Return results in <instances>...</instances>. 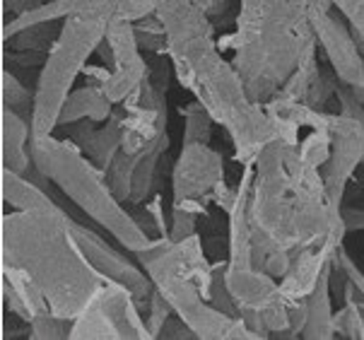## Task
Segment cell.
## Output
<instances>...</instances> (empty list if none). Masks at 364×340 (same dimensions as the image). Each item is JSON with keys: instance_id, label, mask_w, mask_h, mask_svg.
<instances>
[{"instance_id": "1", "label": "cell", "mask_w": 364, "mask_h": 340, "mask_svg": "<svg viewBox=\"0 0 364 340\" xmlns=\"http://www.w3.org/2000/svg\"><path fill=\"white\" fill-rule=\"evenodd\" d=\"M157 15L166 29V55L174 65L176 83L193 92L215 123L230 133L239 162L254 164L277 133L263 104L251 99L234 63L225 60L215 41L213 20L196 8L193 0H166Z\"/></svg>"}, {"instance_id": "2", "label": "cell", "mask_w": 364, "mask_h": 340, "mask_svg": "<svg viewBox=\"0 0 364 340\" xmlns=\"http://www.w3.org/2000/svg\"><path fill=\"white\" fill-rule=\"evenodd\" d=\"M254 263L261 265L273 249L299 251L321 242L333 225L343 222L341 206L331 201L321 169L275 138L254 162L249 196Z\"/></svg>"}, {"instance_id": "3", "label": "cell", "mask_w": 364, "mask_h": 340, "mask_svg": "<svg viewBox=\"0 0 364 340\" xmlns=\"http://www.w3.org/2000/svg\"><path fill=\"white\" fill-rule=\"evenodd\" d=\"M70 222L73 218L55 201L5 213L0 220V256L34 277L53 314L77 319L107 277L80 249Z\"/></svg>"}, {"instance_id": "4", "label": "cell", "mask_w": 364, "mask_h": 340, "mask_svg": "<svg viewBox=\"0 0 364 340\" xmlns=\"http://www.w3.org/2000/svg\"><path fill=\"white\" fill-rule=\"evenodd\" d=\"M234 32L220 41L254 102L265 104L292 78L316 41L309 0H239Z\"/></svg>"}, {"instance_id": "5", "label": "cell", "mask_w": 364, "mask_h": 340, "mask_svg": "<svg viewBox=\"0 0 364 340\" xmlns=\"http://www.w3.org/2000/svg\"><path fill=\"white\" fill-rule=\"evenodd\" d=\"M29 152L41 174H46L48 181L58 186L68 201H73V206L82 210L104 232H109L126 251L140 253L157 246L140 230L126 203H121L109 188L104 169L80 150L75 140L53 138V133L32 138Z\"/></svg>"}, {"instance_id": "6", "label": "cell", "mask_w": 364, "mask_h": 340, "mask_svg": "<svg viewBox=\"0 0 364 340\" xmlns=\"http://www.w3.org/2000/svg\"><path fill=\"white\" fill-rule=\"evenodd\" d=\"M109 22L111 20L77 10L63 20V32L48 51L46 63L41 65L36 78L32 138H44L58 128L65 99L70 97L80 73L87 70L90 55L95 53V48H100L102 39L107 36Z\"/></svg>"}, {"instance_id": "7", "label": "cell", "mask_w": 364, "mask_h": 340, "mask_svg": "<svg viewBox=\"0 0 364 340\" xmlns=\"http://www.w3.org/2000/svg\"><path fill=\"white\" fill-rule=\"evenodd\" d=\"M73 340H150L145 314L135 294L121 282L104 280L100 292L73 321Z\"/></svg>"}, {"instance_id": "8", "label": "cell", "mask_w": 364, "mask_h": 340, "mask_svg": "<svg viewBox=\"0 0 364 340\" xmlns=\"http://www.w3.org/2000/svg\"><path fill=\"white\" fill-rule=\"evenodd\" d=\"M147 275L157 292L166 297L174 314L186 321L200 340H261L244 324V319H234L230 314L220 312L213 302H208L198 282L191 277L164 273V270H155Z\"/></svg>"}, {"instance_id": "9", "label": "cell", "mask_w": 364, "mask_h": 340, "mask_svg": "<svg viewBox=\"0 0 364 340\" xmlns=\"http://www.w3.org/2000/svg\"><path fill=\"white\" fill-rule=\"evenodd\" d=\"M225 186V159L218 150H213L208 143L181 145L178 159L171 169V191H174L171 206L203 215L208 203H215Z\"/></svg>"}, {"instance_id": "10", "label": "cell", "mask_w": 364, "mask_h": 340, "mask_svg": "<svg viewBox=\"0 0 364 340\" xmlns=\"http://www.w3.org/2000/svg\"><path fill=\"white\" fill-rule=\"evenodd\" d=\"M309 17L316 41L336 75L353 87L364 85V53L357 46L348 20L336 10V5L331 0H309Z\"/></svg>"}, {"instance_id": "11", "label": "cell", "mask_w": 364, "mask_h": 340, "mask_svg": "<svg viewBox=\"0 0 364 340\" xmlns=\"http://www.w3.org/2000/svg\"><path fill=\"white\" fill-rule=\"evenodd\" d=\"M328 128L331 157L321 166V176H323L331 201L336 206H343L350 179L355 176L357 166L364 164V121L343 116L341 111L338 114L328 111Z\"/></svg>"}, {"instance_id": "12", "label": "cell", "mask_w": 364, "mask_h": 340, "mask_svg": "<svg viewBox=\"0 0 364 340\" xmlns=\"http://www.w3.org/2000/svg\"><path fill=\"white\" fill-rule=\"evenodd\" d=\"M123 107V152L140 154L150 150L166 133V90L157 87L145 75L140 87L133 92Z\"/></svg>"}, {"instance_id": "13", "label": "cell", "mask_w": 364, "mask_h": 340, "mask_svg": "<svg viewBox=\"0 0 364 340\" xmlns=\"http://www.w3.org/2000/svg\"><path fill=\"white\" fill-rule=\"evenodd\" d=\"M107 41L111 44V60L109 75L102 83V90L107 97L119 107L140 87V83L147 75V58L143 55L135 39V27L131 20H123L116 15L107 27Z\"/></svg>"}, {"instance_id": "14", "label": "cell", "mask_w": 364, "mask_h": 340, "mask_svg": "<svg viewBox=\"0 0 364 340\" xmlns=\"http://www.w3.org/2000/svg\"><path fill=\"white\" fill-rule=\"evenodd\" d=\"M70 227H73V234H75L80 249L85 251V256L90 258L92 265H95L104 277H109V280H114V282H121V285H126L131 289L135 294V299H138L140 309H143V314H147L155 285H152L150 275L143 270V265H135L131 258H126L119 249L109 246L100 234L87 230L85 225H80L77 220H73Z\"/></svg>"}, {"instance_id": "15", "label": "cell", "mask_w": 364, "mask_h": 340, "mask_svg": "<svg viewBox=\"0 0 364 340\" xmlns=\"http://www.w3.org/2000/svg\"><path fill=\"white\" fill-rule=\"evenodd\" d=\"M65 128V138L75 140L87 157L95 162L100 169L107 171V166L114 162V157L121 152L123 147V107L114 109V114L104 121V126L97 128V121H77L70 123Z\"/></svg>"}, {"instance_id": "16", "label": "cell", "mask_w": 364, "mask_h": 340, "mask_svg": "<svg viewBox=\"0 0 364 340\" xmlns=\"http://www.w3.org/2000/svg\"><path fill=\"white\" fill-rule=\"evenodd\" d=\"M0 157H3V169H10L15 174H24L32 166V121L15 114L12 109L0 111Z\"/></svg>"}, {"instance_id": "17", "label": "cell", "mask_w": 364, "mask_h": 340, "mask_svg": "<svg viewBox=\"0 0 364 340\" xmlns=\"http://www.w3.org/2000/svg\"><path fill=\"white\" fill-rule=\"evenodd\" d=\"M116 104L111 102L107 97V92L102 90L100 83H90L80 90H73L70 97L65 99V107L60 111V119H58V126H70V123H77V121H97V123H104L114 114Z\"/></svg>"}, {"instance_id": "18", "label": "cell", "mask_w": 364, "mask_h": 340, "mask_svg": "<svg viewBox=\"0 0 364 340\" xmlns=\"http://www.w3.org/2000/svg\"><path fill=\"white\" fill-rule=\"evenodd\" d=\"M331 265L314 287V292L306 297V324L301 331V338L306 340H328L336 338V312L331 302Z\"/></svg>"}, {"instance_id": "19", "label": "cell", "mask_w": 364, "mask_h": 340, "mask_svg": "<svg viewBox=\"0 0 364 340\" xmlns=\"http://www.w3.org/2000/svg\"><path fill=\"white\" fill-rule=\"evenodd\" d=\"M75 5H77V0H46L39 8L10 17V20L3 24V41H10L17 32H22V29H27V27H34V24L65 20L68 15L75 12Z\"/></svg>"}, {"instance_id": "20", "label": "cell", "mask_w": 364, "mask_h": 340, "mask_svg": "<svg viewBox=\"0 0 364 340\" xmlns=\"http://www.w3.org/2000/svg\"><path fill=\"white\" fill-rule=\"evenodd\" d=\"M60 20L55 22H41L34 24V27H27L22 32H17L10 41H5L8 48H15V51H34V53H48L58 41L60 32H63V24L58 27Z\"/></svg>"}, {"instance_id": "21", "label": "cell", "mask_w": 364, "mask_h": 340, "mask_svg": "<svg viewBox=\"0 0 364 340\" xmlns=\"http://www.w3.org/2000/svg\"><path fill=\"white\" fill-rule=\"evenodd\" d=\"M0 97H3V109H12L15 114L32 121L34 114V90H29L20 78L5 68L0 75Z\"/></svg>"}, {"instance_id": "22", "label": "cell", "mask_w": 364, "mask_h": 340, "mask_svg": "<svg viewBox=\"0 0 364 340\" xmlns=\"http://www.w3.org/2000/svg\"><path fill=\"white\" fill-rule=\"evenodd\" d=\"M131 215L140 225V230H143L155 244H162L169 239V220H164L162 196L159 193L152 198V201L140 203V206H133Z\"/></svg>"}, {"instance_id": "23", "label": "cell", "mask_w": 364, "mask_h": 340, "mask_svg": "<svg viewBox=\"0 0 364 340\" xmlns=\"http://www.w3.org/2000/svg\"><path fill=\"white\" fill-rule=\"evenodd\" d=\"M135 164H138V154H131V152L121 150L114 157V162L107 166V171H104V174H107V181H109V188L114 191V196L119 198L121 203L131 201Z\"/></svg>"}, {"instance_id": "24", "label": "cell", "mask_w": 364, "mask_h": 340, "mask_svg": "<svg viewBox=\"0 0 364 340\" xmlns=\"http://www.w3.org/2000/svg\"><path fill=\"white\" fill-rule=\"evenodd\" d=\"M213 123L215 119L198 99L193 104H188L183 109V145L210 143V138H213Z\"/></svg>"}, {"instance_id": "25", "label": "cell", "mask_w": 364, "mask_h": 340, "mask_svg": "<svg viewBox=\"0 0 364 340\" xmlns=\"http://www.w3.org/2000/svg\"><path fill=\"white\" fill-rule=\"evenodd\" d=\"M133 27H135V39H138L140 51L166 53V29H164L162 17H159L157 12L135 20Z\"/></svg>"}, {"instance_id": "26", "label": "cell", "mask_w": 364, "mask_h": 340, "mask_svg": "<svg viewBox=\"0 0 364 340\" xmlns=\"http://www.w3.org/2000/svg\"><path fill=\"white\" fill-rule=\"evenodd\" d=\"M350 338V340H364V317L360 302L345 287L343 307L341 312H336V338Z\"/></svg>"}, {"instance_id": "27", "label": "cell", "mask_w": 364, "mask_h": 340, "mask_svg": "<svg viewBox=\"0 0 364 340\" xmlns=\"http://www.w3.org/2000/svg\"><path fill=\"white\" fill-rule=\"evenodd\" d=\"M73 321L53 312H41L32 319V338L34 340H55V338H70Z\"/></svg>"}, {"instance_id": "28", "label": "cell", "mask_w": 364, "mask_h": 340, "mask_svg": "<svg viewBox=\"0 0 364 340\" xmlns=\"http://www.w3.org/2000/svg\"><path fill=\"white\" fill-rule=\"evenodd\" d=\"M336 10L348 20L350 29L355 34V41L364 53V0H331Z\"/></svg>"}, {"instance_id": "29", "label": "cell", "mask_w": 364, "mask_h": 340, "mask_svg": "<svg viewBox=\"0 0 364 340\" xmlns=\"http://www.w3.org/2000/svg\"><path fill=\"white\" fill-rule=\"evenodd\" d=\"M174 314V309L166 302V297L162 292H152L150 297V307H147V314H145V324H147V331H150L152 338H159V331H162L164 321Z\"/></svg>"}, {"instance_id": "30", "label": "cell", "mask_w": 364, "mask_h": 340, "mask_svg": "<svg viewBox=\"0 0 364 340\" xmlns=\"http://www.w3.org/2000/svg\"><path fill=\"white\" fill-rule=\"evenodd\" d=\"M338 83H341V78L336 75V70H321V75L316 78V83L311 85L309 90V97H306V104H311V107L316 109H323V104L328 102V99L336 95V87Z\"/></svg>"}, {"instance_id": "31", "label": "cell", "mask_w": 364, "mask_h": 340, "mask_svg": "<svg viewBox=\"0 0 364 340\" xmlns=\"http://www.w3.org/2000/svg\"><path fill=\"white\" fill-rule=\"evenodd\" d=\"M196 218H198V215L191 213V210L171 206V213H169V239L171 242H181V239L196 234Z\"/></svg>"}, {"instance_id": "32", "label": "cell", "mask_w": 364, "mask_h": 340, "mask_svg": "<svg viewBox=\"0 0 364 340\" xmlns=\"http://www.w3.org/2000/svg\"><path fill=\"white\" fill-rule=\"evenodd\" d=\"M336 99L341 102V114L343 116H353V119L364 121V104H362V99L357 97L353 85H348L341 80L338 87H336Z\"/></svg>"}, {"instance_id": "33", "label": "cell", "mask_w": 364, "mask_h": 340, "mask_svg": "<svg viewBox=\"0 0 364 340\" xmlns=\"http://www.w3.org/2000/svg\"><path fill=\"white\" fill-rule=\"evenodd\" d=\"M162 3H166V0H121L116 15L123 17V20L135 22V20H140V17H147V15H152V12H157Z\"/></svg>"}, {"instance_id": "34", "label": "cell", "mask_w": 364, "mask_h": 340, "mask_svg": "<svg viewBox=\"0 0 364 340\" xmlns=\"http://www.w3.org/2000/svg\"><path fill=\"white\" fill-rule=\"evenodd\" d=\"M159 338L162 340H166V338L169 340H191V338H198V336H196V331L191 329L178 314H171V317L164 321L162 331H159Z\"/></svg>"}, {"instance_id": "35", "label": "cell", "mask_w": 364, "mask_h": 340, "mask_svg": "<svg viewBox=\"0 0 364 340\" xmlns=\"http://www.w3.org/2000/svg\"><path fill=\"white\" fill-rule=\"evenodd\" d=\"M193 5L205 17H210L213 22H218L222 15H227V12H230L232 0H193Z\"/></svg>"}, {"instance_id": "36", "label": "cell", "mask_w": 364, "mask_h": 340, "mask_svg": "<svg viewBox=\"0 0 364 340\" xmlns=\"http://www.w3.org/2000/svg\"><path fill=\"white\" fill-rule=\"evenodd\" d=\"M341 215L348 232H364V208H353L348 203L341 206Z\"/></svg>"}, {"instance_id": "37", "label": "cell", "mask_w": 364, "mask_h": 340, "mask_svg": "<svg viewBox=\"0 0 364 340\" xmlns=\"http://www.w3.org/2000/svg\"><path fill=\"white\" fill-rule=\"evenodd\" d=\"M44 3H46V0H3L5 10L12 12V17L22 15V12H27V10L39 8V5H44Z\"/></svg>"}, {"instance_id": "38", "label": "cell", "mask_w": 364, "mask_h": 340, "mask_svg": "<svg viewBox=\"0 0 364 340\" xmlns=\"http://www.w3.org/2000/svg\"><path fill=\"white\" fill-rule=\"evenodd\" d=\"M355 92H357V97H360V99H362V104H364V85H357Z\"/></svg>"}]
</instances>
